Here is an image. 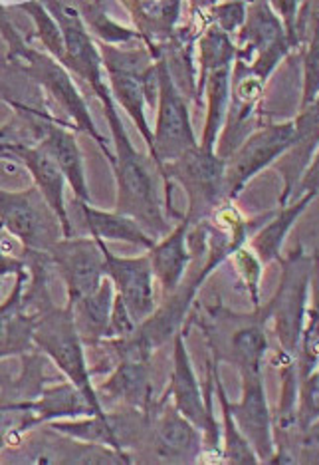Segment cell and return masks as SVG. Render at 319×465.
Masks as SVG:
<instances>
[{
	"label": "cell",
	"instance_id": "obj_12",
	"mask_svg": "<svg viewBox=\"0 0 319 465\" xmlns=\"http://www.w3.org/2000/svg\"><path fill=\"white\" fill-rule=\"evenodd\" d=\"M215 362H210L208 368V382H207V398H203V390H200L195 370L190 366L183 334H177L175 338V364H173V376L171 384H169L167 392L173 396L175 408L183 414L188 421L205 433L207 441H210L212 448H218V426L212 416V404H210V380L215 372Z\"/></svg>",
	"mask_w": 319,
	"mask_h": 465
},
{
	"label": "cell",
	"instance_id": "obj_28",
	"mask_svg": "<svg viewBox=\"0 0 319 465\" xmlns=\"http://www.w3.org/2000/svg\"><path fill=\"white\" fill-rule=\"evenodd\" d=\"M20 8L26 10L36 25V36L42 40V45L50 52L52 58H56L63 66L66 62V42H63L62 28L58 20L50 15L46 5L42 3H24Z\"/></svg>",
	"mask_w": 319,
	"mask_h": 465
},
{
	"label": "cell",
	"instance_id": "obj_2",
	"mask_svg": "<svg viewBox=\"0 0 319 465\" xmlns=\"http://www.w3.org/2000/svg\"><path fill=\"white\" fill-rule=\"evenodd\" d=\"M100 52L113 98L131 115L137 130L141 132L147 145L151 147L153 132L145 118V104L149 108H155L159 100L157 60L147 48L120 50L100 42Z\"/></svg>",
	"mask_w": 319,
	"mask_h": 465
},
{
	"label": "cell",
	"instance_id": "obj_10",
	"mask_svg": "<svg viewBox=\"0 0 319 465\" xmlns=\"http://www.w3.org/2000/svg\"><path fill=\"white\" fill-rule=\"evenodd\" d=\"M46 8L58 20L63 42H66V62H63V66L78 74L82 80H86L100 102L113 96L108 84V74L103 68L102 52H98V45L92 40L80 10L66 3H48Z\"/></svg>",
	"mask_w": 319,
	"mask_h": 465
},
{
	"label": "cell",
	"instance_id": "obj_19",
	"mask_svg": "<svg viewBox=\"0 0 319 465\" xmlns=\"http://www.w3.org/2000/svg\"><path fill=\"white\" fill-rule=\"evenodd\" d=\"M190 225L193 223L185 215V219H180L179 227L169 232L161 242H157L153 249H149V261H151L153 274L161 282V291L165 297L173 294L180 287L183 274L190 259H193L187 247V235Z\"/></svg>",
	"mask_w": 319,
	"mask_h": 465
},
{
	"label": "cell",
	"instance_id": "obj_22",
	"mask_svg": "<svg viewBox=\"0 0 319 465\" xmlns=\"http://www.w3.org/2000/svg\"><path fill=\"white\" fill-rule=\"evenodd\" d=\"M76 205L83 211V221H86V227L92 232L93 239L125 241L147 249H153L157 245L155 239L131 217L117 213V211L115 213H108V211L93 209L90 203H82L78 199H76Z\"/></svg>",
	"mask_w": 319,
	"mask_h": 465
},
{
	"label": "cell",
	"instance_id": "obj_23",
	"mask_svg": "<svg viewBox=\"0 0 319 465\" xmlns=\"http://www.w3.org/2000/svg\"><path fill=\"white\" fill-rule=\"evenodd\" d=\"M232 64L218 66L210 70L203 76L198 92H208V114H207V125L203 134V142H200V150L207 153H215L217 140L220 130L225 128V118L228 110V96H230V78H232Z\"/></svg>",
	"mask_w": 319,
	"mask_h": 465
},
{
	"label": "cell",
	"instance_id": "obj_3",
	"mask_svg": "<svg viewBox=\"0 0 319 465\" xmlns=\"http://www.w3.org/2000/svg\"><path fill=\"white\" fill-rule=\"evenodd\" d=\"M5 36L8 40V46H10L8 60L18 58V64H24V70L30 74L32 78H34V82L40 84L44 90H48L52 94V98H54L62 105V108L68 112L72 122L76 124V128L80 132L90 134L93 140L100 143L103 155L108 157L110 165H113L115 153L110 152L105 137H102L98 128H95L88 105H86V102H83L78 88L73 86L68 68L62 66L56 58L40 54V52L24 46V42L16 36L14 30L10 28V25H6V23H5Z\"/></svg>",
	"mask_w": 319,
	"mask_h": 465
},
{
	"label": "cell",
	"instance_id": "obj_13",
	"mask_svg": "<svg viewBox=\"0 0 319 465\" xmlns=\"http://www.w3.org/2000/svg\"><path fill=\"white\" fill-rule=\"evenodd\" d=\"M244 396L240 404H230V411L240 431L256 450L260 461L270 463L274 458V414L264 392L262 370L242 372Z\"/></svg>",
	"mask_w": 319,
	"mask_h": 465
},
{
	"label": "cell",
	"instance_id": "obj_21",
	"mask_svg": "<svg viewBox=\"0 0 319 465\" xmlns=\"http://www.w3.org/2000/svg\"><path fill=\"white\" fill-rule=\"evenodd\" d=\"M100 400L127 401L135 410H151V384L147 376V362L121 361L113 376L100 390Z\"/></svg>",
	"mask_w": 319,
	"mask_h": 465
},
{
	"label": "cell",
	"instance_id": "obj_25",
	"mask_svg": "<svg viewBox=\"0 0 319 465\" xmlns=\"http://www.w3.org/2000/svg\"><path fill=\"white\" fill-rule=\"evenodd\" d=\"M317 193H305L300 199H295L292 205L284 207L276 219H272L270 225H266L256 237L252 241V249L256 252V257L262 262H268V261H282L280 252L284 247V241L285 235H288V231L292 229V225L297 221L304 211L310 207L312 199Z\"/></svg>",
	"mask_w": 319,
	"mask_h": 465
},
{
	"label": "cell",
	"instance_id": "obj_9",
	"mask_svg": "<svg viewBox=\"0 0 319 465\" xmlns=\"http://www.w3.org/2000/svg\"><path fill=\"white\" fill-rule=\"evenodd\" d=\"M297 142L295 122L272 124L254 132L240 145L237 153L230 155L227 163V192L228 197H238L254 175L264 172L266 167L288 153Z\"/></svg>",
	"mask_w": 319,
	"mask_h": 465
},
{
	"label": "cell",
	"instance_id": "obj_1",
	"mask_svg": "<svg viewBox=\"0 0 319 465\" xmlns=\"http://www.w3.org/2000/svg\"><path fill=\"white\" fill-rule=\"evenodd\" d=\"M102 105L115 143V163L111 167L117 179V213L135 219L143 229L151 231V235L167 237L173 229L163 213L153 165L127 137L113 96L102 100Z\"/></svg>",
	"mask_w": 319,
	"mask_h": 465
},
{
	"label": "cell",
	"instance_id": "obj_27",
	"mask_svg": "<svg viewBox=\"0 0 319 465\" xmlns=\"http://www.w3.org/2000/svg\"><path fill=\"white\" fill-rule=\"evenodd\" d=\"M80 15L83 23L88 25L90 30H93L95 36L102 40V45H121V42H130L140 38V35L133 33V30L117 25L115 20L108 16V10H103V5L100 3H82Z\"/></svg>",
	"mask_w": 319,
	"mask_h": 465
},
{
	"label": "cell",
	"instance_id": "obj_20",
	"mask_svg": "<svg viewBox=\"0 0 319 465\" xmlns=\"http://www.w3.org/2000/svg\"><path fill=\"white\" fill-rule=\"evenodd\" d=\"M140 28V36L147 42V50L159 54V50L177 36V18L180 3H123Z\"/></svg>",
	"mask_w": 319,
	"mask_h": 465
},
{
	"label": "cell",
	"instance_id": "obj_11",
	"mask_svg": "<svg viewBox=\"0 0 319 465\" xmlns=\"http://www.w3.org/2000/svg\"><path fill=\"white\" fill-rule=\"evenodd\" d=\"M50 259L66 279L70 304L98 292L108 274L105 242L98 239H62Z\"/></svg>",
	"mask_w": 319,
	"mask_h": 465
},
{
	"label": "cell",
	"instance_id": "obj_31",
	"mask_svg": "<svg viewBox=\"0 0 319 465\" xmlns=\"http://www.w3.org/2000/svg\"><path fill=\"white\" fill-rule=\"evenodd\" d=\"M295 463H319V418L297 436Z\"/></svg>",
	"mask_w": 319,
	"mask_h": 465
},
{
	"label": "cell",
	"instance_id": "obj_16",
	"mask_svg": "<svg viewBox=\"0 0 319 465\" xmlns=\"http://www.w3.org/2000/svg\"><path fill=\"white\" fill-rule=\"evenodd\" d=\"M167 398L165 394L159 401V416L151 421L153 430L149 433V441H151L153 456H157L159 461H195L200 453V430L175 406H167Z\"/></svg>",
	"mask_w": 319,
	"mask_h": 465
},
{
	"label": "cell",
	"instance_id": "obj_5",
	"mask_svg": "<svg viewBox=\"0 0 319 465\" xmlns=\"http://www.w3.org/2000/svg\"><path fill=\"white\" fill-rule=\"evenodd\" d=\"M155 60L159 68V114L157 128L153 132V145L149 150H151L155 165L161 169L167 163L177 162L185 153L197 150L200 143H197L187 102L177 88L163 48Z\"/></svg>",
	"mask_w": 319,
	"mask_h": 465
},
{
	"label": "cell",
	"instance_id": "obj_30",
	"mask_svg": "<svg viewBox=\"0 0 319 465\" xmlns=\"http://www.w3.org/2000/svg\"><path fill=\"white\" fill-rule=\"evenodd\" d=\"M234 257H237V265L238 271L246 281V287L250 291V297L252 302L258 306L260 299H258V284H260V274H262V265H260V259L254 257V252L248 249H238L234 252Z\"/></svg>",
	"mask_w": 319,
	"mask_h": 465
},
{
	"label": "cell",
	"instance_id": "obj_8",
	"mask_svg": "<svg viewBox=\"0 0 319 465\" xmlns=\"http://www.w3.org/2000/svg\"><path fill=\"white\" fill-rule=\"evenodd\" d=\"M282 265L284 272L280 289L266 309V314H268V319H274V329L285 356L294 358L292 354H295L302 344L314 265L300 252L290 261H282Z\"/></svg>",
	"mask_w": 319,
	"mask_h": 465
},
{
	"label": "cell",
	"instance_id": "obj_6",
	"mask_svg": "<svg viewBox=\"0 0 319 465\" xmlns=\"http://www.w3.org/2000/svg\"><path fill=\"white\" fill-rule=\"evenodd\" d=\"M0 221L10 235L18 237L28 251L48 252L54 249L63 237L62 221L56 211L48 205L40 189L30 187L26 192L13 193L3 192L0 195Z\"/></svg>",
	"mask_w": 319,
	"mask_h": 465
},
{
	"label": "cell",
	"instance_id": "obj_17",
	"mask_svg": "<svg viewBox=\"0 0 319 465\" xmlns=\"http://www.w3.org/2000/svg\"><path fill=\"white\" fill-rule=\"evenodd\" d=\"M3 150L8 157H14V160H20L30 175L34 177L36 187L40 189V193L44 195L48 201V205L56 211V215L62 221L63 227V239H72L73 231L72 223L68 217V209H66V199H63V189H66V175L56 163L54 157L48 153L46 147L38 145H26V143H13V142H3Z\"/></svg>",
	"mask_w": 319,
	"mask_h": 465
},
{
	"label": "cell",
	"instance_id": "obj_33",
	"mask_svg": "<svg viewBox=\"0 0 319 465\" xmlns=\"http://www.w3.org/2000/svg\"><path fill=\"white\" fill-rule=\"evenodd\" d=\"M305 193H319V150L315 152L312 163L307 165V172L302 175L300 183H297L294 192V201L300 199Z\"/></svg>",
	"mask_w": 319,
	"mask_h": 465
},
{
	"label": "cell",
	"instance_id": "obj_15",
	"mask_svg": "<svg viewBox=\"0 0 319 465\" xmlns=\"http://www.w3.org/2000/svg\"><path fill=\"white\" fill-rule=\"evenodd\" d=\"M266 321H268L266 311H256L254 314H242V324L232 331H225V336L210 334L215 361L232 362L240 370V374L262 370L264 354L268 351V341L264 332Z\"/></svg>",
	"mask_w": 319,
	"mask_h": 465
},
{
	"label": "cell",
	"instance_id": "obj_24",
	"mask_svg": "<svg viewBox=\"0 0 319 465\" xmlns=\"http://www.w3.org/2000/svg\"><path fill=\"white\" fill-rule=\"evenodd\" d=\"M70 304V302H68ZM113 292L111 281H103L98 292L90 294L86 299L73 302V314L80 316V334L86 344H98L102 338H108L110 322L113 314Z\"/></svg>",
	"mask_w": 319,
	"mask_h": 465
},
{
	"label": "cell",
	"instance_id": "obj_32",
	"mask_svg": "<svg viewBox=\"0 0 319 465\" xmlns=\"http://www.w3.org/2000/svg\"><path fill=\"white\" fill-rule=\"evenodd\" d=\"M244 16H246V5L244 3H228L225 6H218L215 10V18H217V28L222 30V33H232L238 26H242Z\"/></svg>",
	"mask_w": 319,
	"mask_h": 465
},
{
	"label": "cell",
	"instance_id": "obj_29",
	"mask_svg": "<svg viewBox=\"0 0 319 465\" xmlns=\"http://www.w3.org/2000/svg\"><path fill=\"white\" fill-rule=\"evenodd\" d=\"M312 26V40L304 56V110L319 100V10H314Z\"/></svg>",
	"mask_w": 319,
	"mask_h": 465
},
{
	"label": "cell",
	"instance_id": "obj_26",
	"mask_svg": "<svg viewBox=\"0 0 319 465\" xmlns=\"http://www.w3.org/2000/svg\"><path fill=\"white\" fill-rule=\"evenodd\" d=\"M215 384H217V396L222 404V414H225V456L222 458H225L228 463H260L256 450L252 448V443L240 431L237 420L232 416L230 401L225 394V388H222L217 370H215Z\"/></svg>",
	"mask_w": 319,
	"mask_h": 465
},
{
	"label": "cell",
	"instance_id": "obj_7",
	"mask_svg": "<svg viewBox=\"0 0 319 465\" xmlns=\"http://www.w3.org/2000/svg\"><path fill=\"white\" fill-rule=\"evenodd\" d=\"M165 179H177L183 185L188 197V213H185L190 223L207 217L212 209L222 203L227 192V162L217 153H207L197 150L179 157L177 162L167 163L161 169Z\"/></svg>",
	"mask_w": 319,
	"mask_h": 465
},
{
	"label": "cell",
	"instance_id": "obj_18",
	"mask_svg": "<svg viewBox=\"0 0 319 465\" xmlns=\"http://www.w3.org/2000/svg\"><path fill=\"white\" fill-rule=\"evenodd\" d=\"M30 115L32 122H36L40 130V145L46 147L48 153L54 157L63 175H66V182L70 183L73 195L82 203H90L86 173H83V160L76 137H73L68 128H63L60 122L52 120V115L44 112Z\"/></svg>",
	"mask_w": 319,
	"mask_h": 465
},
{
	"label": "cell",
	"instance_id": "obj_4",
	"mask_svg": "<svg viewBox=\"0 0 319 465\" xmlns=\"http://www.w3.org/2000/svg\"><path fill=\"white\" fill-rule=\"evenodd\" d=\"M32 342H36L52 358V362L70 378V382L88 396L98 414L105 416L100 394L92 386L86 358H83V341L78 331L73 306L68 304L66 309H54L50 304L44 312H38Z\"/></svg>",
	"mask_w": 319,
	"mask_h": 465
},
{
	"label": "cell",
	"instance_id": "obj_14",
	"mask_svg": "<svg viewBox=\"0 0 319 465\" xmlns=\"http://www.w3.org/2000/svg\"><path fill=\"white\" fill-rule=\"evenodd\" d=\"M105 261H108V277L115 284L117 297L130 311L137 324H143L149 316L155 312V297H153V267L147 257L137 259H121L111 255V251L105 247Z\"/></svg>",
	"mask_w": 319,
	"mask_h": 465
}]
</instances>
